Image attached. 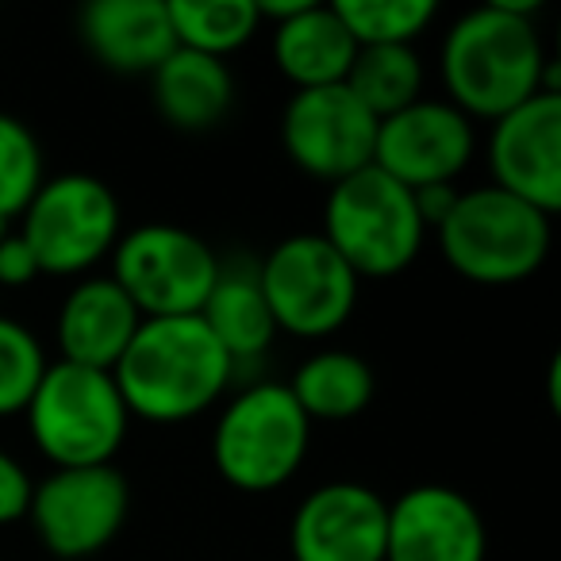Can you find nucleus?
Here are the masks:
<instances>
[{
  "mask_svg": "<svg viewBox=\"0 0 561 561\" xmlns=\"http://www.w3.org/2000/svg\"><path fill=\"white\" fill-rule=\"evenodd\" d=\"M538 9V0H492L446 32L438 50L446 101L473 124H496L530 96L561 93L558 62L535 27Z\"/></svg>",
  "mask_w": 561,
  "mask_h": 561,
  "instance_id": "1",
  "label": "nucleus"
},
{
  "mask_svg": "<svg viewBox=\"0 0 561 561\" xmlns=\"http://www.w3.org/2000/svg\"><path fill=\"white\" fill-rule=\"evenodd\" d=\"M131 420L188 423L216 408L234 385V366L201 316L142 320L112 369Z\"/></svg>",
  "mask_w": 561,
  "mask_h": 561,
  "instance_id": "2",
  "label": "nucleus"
},
{
  "mask_svg": "<svg viewBox=\"0 0 561 561\" xmlns=\"http://www.w3.org/2000/svg\"><path fill=\"white\" fill-rule=\"evenodd\" d=\"M438 250L458 277L489 289L519 285L542 270L553 242L546 211L496 185L461 188L454 211L435 227Z\"/></svg>",
  "mask_w": 561,
  "mask_h": 561,
  "instance_id": "3",
  "label": "nucleus"
},
{
  "mask_svg": "<svg viewBox=\"0 0 561 561\" xmlns=\"http://www.w3.org/2000/svg\"><path fill=\"white\" fill-rule=\"evenodd\" d=\"M312 450V420L289 385L257 381L239 389L211 427V466L239 492H277L300 473Z\"/></svg>",
  "mask_w": 561,
  "mask_h": 561,
  "instance_id": "4",
  "label": "nucleus"
},
{
  "mask_svg": "<svg viewBox=\"0 0 561 561\" xmlns=\"http://www.w3.org/2000/svg\"><path fill=\"white\" fill-rule=\"evenodd\" d=\"M24 420L50 469L112 466L131 431V412L112 374L70 362H50Z\"/></svg>",
  "mask_w": 561,
  "mask_h": 561,
  "instance_id": "5",
  "label": "nucleus"
},
{
  "mask_svg": "<svg viewBox=\"0 0 561 561\" xmlns=\"http://www.w3.org/2000/svg\"><path fill=\"white\" fill-rule=\"evenodd\" d=\"M323 239L358 273V280H389L420 257L427 227L415 193L377 165L335 181L323 201Z\"/></svg>",
  "mask_w": 561,
  "mask_h": 561,
  "instance_id": "6",
  "label": "nucleus"
},
{
  "mask_svg": "<svg viewBox=\"0 0 561 561\" xmlns=\"http://www.w3.org/2000/svg\"><path fill=\"white\" fill-rule=\"evenodd\" d=\"M16 231L32 247L39 273L81 280L112 257L124 234V211L108 181L93 173H58L39 185L16 219Z\"/></svg>",
  "mask_w": 561,
  "mask_h": 561,
  "instance_id": "7",
  "label": "nucleus"
},
{
  "mask_svg": "<svg viewBox=\"0 0 561 561\" xmlns=\"http://www.w3.org/2000/svg\"><path fill=\"white\" fill-rule=\"evenodd\" d=\"M254 273L277 335L285 331L293 339H328L343 331L358 308V273L320 231L280 239Z\"/></svg>",
  "mask_w": 561,
  "mask_h": 561,
  "instance_id": "8",
  "label": "nucleus"
},
{
  "mask_svg": "<svg viewBox=\"0 0 561 561\" xmlns=\"http://www.w3.org/2000/svg\"><path fill=\"white\" fill-rule=\"evenodd\" d=\"M219 257L201 234L178 224H139L119 234L112 273L142 320L201 316L219 277Z\"/></svg>",
  "mask_w": 561,
  "mask_h": 561,
  "instance_id": "9",
  "label": "nucleus"
},
{
  "mask_svg": "<svg viewBox=\"0 0 561 561\" xmlns=\"http://www.w3.org/2000/svg\"><path fill=\"white\" fill-rule=\"evenodd\" d=\"M131 484L116 466L50 469L35 481L24 519L50 561H93L124 530Z\"/></svg>",
  "mask_w": 561,
  "mask_h": 561,
  "instance_id": "10",
  "label": "nucleus"
},
{
  "mask_svg": "<svg viewBox=\"0 0 561 561\" xmlns=\"http://www.w3.org/2000/svg\"><path fill=\"white\" fill-rule=\"evenodd\" d=\"M280 147L300 173L335 185L374 165L377 119L346 85L297 89L280 112Z\"/></svg>",
  "mask_w": 561,
  "mask_h": 561,
  "instance_id": "11",
  "label": "nucleus"
},
{
  "mask_svg": "<svg viewBox=\"0 0 561 561\" xmlns=\"http://www.w3.org/2000/svg\"><path fill=\"white\" fill-rule=\"evenodd\" d=\"M477 154V127L450 101L420 96L377 124L374 165L404 188L458 185Z\"/></svg>",
  "mask_w": 561,
  "mask_h": 561,
  "instance_id": "12",
  "label": "nucleus"
},
{
  "mask_svg": "<svg viewBox=\"0 0 561 561\" xmlns=\"http://www.w3.org/2000/svg\"><path fill=\"white\" fill-rule=\"evenodd\" d=\"M489 185L558 216L561 208V93H538L500 116L484 142Z\"/></svg>",
  "mask_w": 561,
  "mask_h": 561,
  "instance_id": "13",
  "label": "nucleus"
},
{
  "mask_svg": "<svg viewBox=\"0 0 561 561\" xmlns=\"http://www.w3.org/2000/svg\"><path fill=\"white\" fill-rule=\"evenodd\" d=\"M389 500L362 481L308 492L289 523L293 561H385Z\"/></svg>",
  "mask_w": 561,
  "mask_h": 561,
  "instance_id": "14",
  "label": "nucleus"
},
{
  "mask_svg": "<svg viewBox=\"0 0 561 561\" xmlns=\"http://www.w3.org/2000/svg\"><path fill=\"white\" fill-rule=\"evenodd\" d=\"M489 530L466 492L415 484L389 504L385 561H484Z\"/></svg>",
  "mask_w": 561,
  "mask_h": 561,
  "instance_id": "15",
  "label": "nucleus"
},
{
  "mask_svg": "<svg viewBox=\"0 0 561 561\" xmlns=\"http://www.w3.org/2000/svg\"><path fill=\"white\" fill-rule=\"evenodd\" d=\"M139 323L142 316L135 312V305L116 280L89 273V277L73 280L70 293L58 305L55 343L58 354H62L58 362L112 374L124 351L131 346Z\"/></svg>",
  "mask_w": 561,
  "mask_h": 561,
  "instance_id": "16",
  "label": "nucleus"
},
{
  "mask_svg": "<svg viewBox=\"0 0 561 561\" xmlns=\"http://www.w3.org/2000/svg\"><path fill=\"white\" fill-rule=\"evenodd\" d=\"M81 43L116 73H154L173 55L165 0H93L81 12Z\"/></svg>",
  "mask_w": 561,
  "mask_h": 561,
  "instance_id": "17",
  "label": "nucleus"
},
{
  "mask_svg": "<svg viewBox=\"0 0 561 561\" xmlns=\"http://www.w3.org/2000/svg\"><path fill=\"white\" fill-rule=\"evenodd\" d=\"M270 55L273 66L293 89H328L343 85L358 55V43L343 27L331 4L308 0L305 9L285 24L270 27Z\"/></svg>",
  "mask_w": 561,
  "mask_h": 561,
  "instance_id": "18",
  "label": "nucleus"
},
{
  "mask_svg": "<svg viewBox=\"0 0 561 561\" xmlns=\"http://www.w3.org/2000/svg\"><path fill=\"white\" fill-rule=\"evenodd\" d=\"M150 96L158 116L178 131H211L234 104V78L227 62L196 50L173 47V55L150 73Z\"/></svg>",
  "mask_w": 561,
  "mask_h": 561,
  "instance_id": "19",
  "label": "nucleus"
},
{
  "mask_svg": "<svg viewBox=\"0 0 561 561\" xmlns=\"http://www.w3.org/2000/svg\"><path fill=\"white\" fill-rule=\"evenodd\" d=\"M201 320L211 331V339L227 351L234 377L242 366H257L277 339V323H273L262 289H257L254 265H219V277L204 300Z\"/></svg>",
  "mask_w": 561,
  "mask_h": 561,
  "instance_id": "20",
  "label": "nucleus"
},
{
  "mask_svg": "<svg viewBox=\"0 0 561 561\" xmlns=\"http://www.w3.org/2000/svg\"><path fill=\"white\" fill-rule=\"evenodd\" d=\"M293 400L312 423H343L362 415L377 397V374L354 351H316L289 381Z\"/></svg>",
  "mask_w": 561,
  "mask_h": 561,
  "instance_id": "21",
  "label": "nucleus"
},
{
  "mask_svg": "<svg viewBox=\"0 0 561 561\" xmlns=\"http://www.w3.org/2000/svg\"><path fill=\"white\" fill-rule=\"evenodd\" d=\"M423 81L427 73H423V58L415 55V47H358L343 85L381 124L420 101Z\"/></svg>",
  "mask_w": 561,
  "mask_h": 561,
  "instance_id": "22",
  "label": "nucleus"
},
{
  "mask_svg": "<svg viewBox=\"0 0 561 561\" xmlns=\"http://www.w3.org/2000/svg\"><path fill=\"white\" fill-rule=\"evenodd\" d=\"M165 12H170L178 47L219 58V62L247 47L262 27L254 0H165Z\"/></svg>",
  "mask_w": 561,
  "mask_h": 561,
  "instance_id": "23",
  "label": "nucleus"
},
{
  "mask_svg": "<svg viewBox=\"0 0 561 561\" xmlns=\"http://www.w3.org/2000/svg\"><path fill=\"white\" fill-rule=\"evenodd\" d=\"M331 9L358 47H412L438 16L431 0H335Z\"/></svg>",
  "mask_w": 561,
  "mask_h": 561,
  "instance_id": "24",
  "label": "nucleus"
},
{
  "mask_svg": "<svg viewBox=\"0 0 561 561\" xmlns=\"http://www.w3.org/2000/svg\"><path fill=\"white\" fill-rule=\"evenodd\" d=\"M43 181H47V162L35 131L24 119L0 112V219L16 224Z\"/></svg>",
  "mask_w": 561,
  "mask_h": 561,
  "instance_id": "25",
  "label": "nucleus"
},
{
  "mask_svg": "<svg viewBox=\"0 0 561 561\" xmlns=\"http://www.w3.org/2000/svg\"><path fill=\"white\" fill-rule=\"evenodd\" d=\"M47 366L50 362L39 335L20 320L0 316V420L27 412Z\"/></svg>",
  "mask_w": 561,
  "mask_h": 561,
  "instance_id": "26",
  "label": "nucleus"
},
{
  "mask_svg": "<svg viewBox=\"0 0 561 561\" xmlns=\"http://www.w3.org/2000/svg\"><path fill=\"white\" fill-rule=\"evenodd\" d=\"M35 477L27 473V466L0 446V530L24 523L27 504H32Z\"/></svg>",
  "mask_w": 561,
  "mask_h": 561,
  "instance_id": "27",
  "label": "nucleus"
},
{
  "mask_svg": "<svg viewBox=\"0 0 561 561\" xmlns=\"http://www.w3.org/2000/svg\"><path fill=\"white\" fill-rule=\"evenodd\" d=\"M39 273V262H35L32 247L20 239V231L12 227L4 239H0V293L4 289H27Z\"/></svg>",
  "mask_w": 561,
  "mask_h": 561,
  "instance_id": "28",
  "label": "nucleus"
},
{
  "mask_svg": "<svg viewBox=\"0 0 561 561\" xmlns=\"http://www.w3.org/2000/svg\"><path fill=\"white\" fill-rule=\"evenodd\" d=\"M461 188L458 185H431V188H415V208H420V219L427 231H435L446 216L454 211L458 204Z\"/></svg>",
  "mask_w": 561,
  "mask_h": 561,
  "instance_id": "29",
  "label": "nucleus"
}]
</instances>
